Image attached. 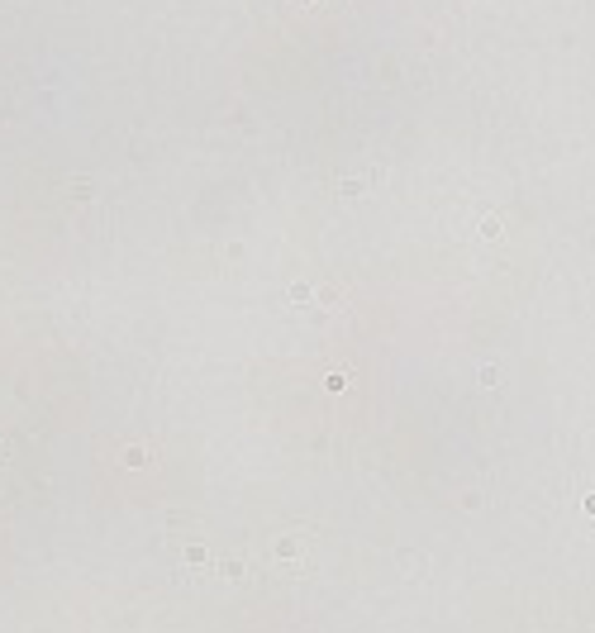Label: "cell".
<instances>
[{
    "mask_svg": "<svg viewBox=\"0 0 595 633\" xmlns=\"http://www.w3.org/2000/svg\"><path fill=\"white\" fill-rule=\"evenodd\" d=\"M0 458H5V453H0Z\"/></svg>",
    "mask_w": 595,
    "mask_h": 633,
    "instance_id": "obj_3",
    "label": "cell"
},
{
    "mask_svg": "<svg viewBox=\"0 0 595 633\" xmlns=\"http://www.w3.org/2000/svg\"><path fill=\"white\" fill-rule=\"evenodd\" d=\"M296 553H300V548H296V539H282V543H277V562H291Z\"/></svg>",
    "mask_w": 595,
    "mask_h": 633,
    "instance_id": "obj_1",
    "label": "cell"
},
{
    "mask_svg": "<svg viewBox=\"0 0 595 633\" xmlns=\"http://www.w3.org/2000/svg\"><path fill=\"white\" fill-rule=\"evenodd\" d=\"M186 562H191V567H205L210 557H205V548H200V543H191V548H186Z\"/></svg>",
    "mask_w": 595,
    "mask_h": 633,
    "instance_id": "obj_2",
    "label": "cell"
}]
</instances>
